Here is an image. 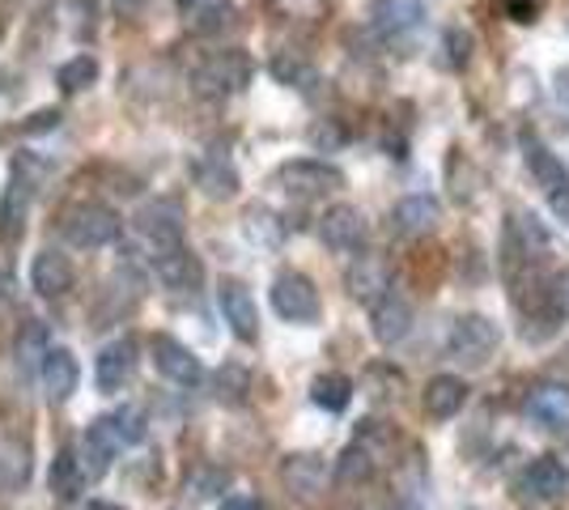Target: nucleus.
Returning a JSON list of instances; mask_svg holds the SVG:
<instances>
[{
	"label": "nucleus",
	"instance_id": "obj_1",
	"mask_svg": "<svg viewBox=\"0 0 569 510\" xmlns=\"http://www.w3.org/2000/svg\"><path fill=\"white\" fill-rule=\"evenodd\" d=\"M60 234H64L72 247H81V251H98V247L119 243L123 218H119L111 204H102V200H81V204H69V209H64Z\"/></svg>",
	"mask_w": 569,
	"mask_h": 510
},
{
	"label": "nucleus",
	"instance_id": "obj_2",
	"mask_svg": "<svg viewBox=\"0 0 569 510\" xmlns=\"http://www.w3.org/2000/svg\"><path fill=\"white\" fill-rule=\"evenodd\" d=\"M251 77H256V64H251V56L238 48H226V51H209L196 69H191V81H196V90L209 98H226V94H238V90H247L251 86Z\"/></svg>",
	"mask_w": 569,
	"mask_h": 510
},
{
	"label": "nucleus",
	"instance_id": "obj_3",
	"mask_svg": "<svg viewBox=\"0 0 569 510\" xmlns=\"http://www.w3.org/2000/svg\"><path fill=\"white\" fill-rule=\"evenodd\" d=\"M498 344L501 332L489 316H459L451 323V332H447V358L455 366H463V370H476V366H485L498 353Z\"/></svg>",
	"mask_w": 569,
	"mask_h": 510
},
{
	"label": "nucleus",
	"instance_id": "obj_4",
	"mask_svg": "<svg viewBox=\"0 0 569 510\" xmlns=\"http://www.w3.org/2000/svg\"><path fill=\"white\" fill-rule=\"evenodd\" d=\"M277 188L289 196H328V192H340L345 188V174L332 167V162H319V158H293V162H284L277 170Z\"/></svg>",
	"mask_w": 569,
	"mask_h": 510
},
{
	"label": "nucleus",
	"instance_id": "obj_5",
	"mask_svg": "<svg viewBox=\"0 0 569 510\" xmlns=\"http://www.w3.org/2000/svg\"><path fill=\"white\" fill-rule=\"evenodd\" d=\"M149 358H153V370L170 379V383H179V388H196V383H204V366L200 358L191 353L183 340L167 337V332H153L149 337Z\"/></svg>",
	"mask_w": 569,
	"mask_h": 510
},
{
	"label": "nucleus",
	"instance_id": "obj_6",
	"mask_svg": "<svg viewBox=\"0 0 569 510\" xmlns=\"http://www.w3.org/2000/svg\"><path fill=\"white\" fill-rule=\"evenodd\" d=\"M272 311L284 323H315L319 319V290L307 272H281L272 281Z\"/></svg>",
	"mask_w": 569,
	"mask_h": 510
},
{
	"label": "nucleus",
	"instance_id": "obj_7",
	"mask_svg": "<svg viewBox=\"0 0 569 510\" xmlns=\"http://www.w3.org/2000/svg\"><path fill=\"white\" fill-rule=\"evenodd\" d=\"M319 239L336 256H357V251H366V243H370V226H366V218L357 213L353 204H332L319 218Z\"/></svg>",
	"mask_w": 569,
	"mask_h": 510
},
{
	"label": "nucleus",
	"instance_id": "obj_8",
	"mask_svg": "<svg viewBox=\"0 0 569 510\" xmlns=\"http://www.w3.org/2000/svg\"><path fill=\"white\" fill-rule=\"evenodd\" d=\"M30 209H34V183L26 179L22 167H13L9 183H4V192H0V243L4 247L22 243Z\"/></svg>",
	"mask_w": 569,
	"mask_h": 510
},
{
	"label": "nucleus",
	"instance_id": "obj_9",
	"mask_svg": "<svg viewBox=\"0 0 569 510\" xmlns=\"http://www.w3.org/2000/svg\"><path fill=\"white\" fill-rule=\"evenodd\" d=\"M137 230H141V239H149L158 251L179 247L183 243V209H179V200L158 196V200L141 204V209H137Z\"/></svg>",
	"mask_w": 569,
	"mask_h": 510
},
{
	"label": "nucleus",
	"instance_id": "obj_10",
	"mask_svg": "<svg viewBox=\"0 0 569 510\" xmlns=\"http://www.w3.org/2000/svg\"><path fill=\"white\" fill-rule=\"evenodd\" d=\"M345 290H349V298H357V302H370V307H375L382 293L391 290V264H387V256L357 251L353 268L345 272Z\"/></svg>",
	"mask_w": 569,
	"mask_h": 510
},
{
	"label": "nucleus",
	"instance_id": "obj_11",
	"mask_svg": "<svg viewBox=\"0 0 569 510\" xmlns=\"http://www.w3.org/2000/svg\"><path fill=\"white\" fill-rule=\"evenodd\" d=\"M519 489L531 502H561L569 493V468L557 456H536V460L522 468Z\"/></svg>",
	"mask_w": 569,
	"mask_h": 510
},
{
	"label": "nucleus",
	"instance_id": "obj_12",
	"mask_svg": "<svg viewBox=\"0 0 569 510\" xmlns=\"http://www.w3.org/2000/svg\"><path fill=\"white\" fill-rule=\"evenodd\" d=\"M153 272H158V281H162L167 290H174V293H196L200 286H204V264H200V256H196V251H188L183 243L158 251V264H153Z\"/></svg>",
	"mask_w": 569,
	"mask_h": 510
},
{
	"label": "nucleus",
	"instance_id": "obj_13",
	"mask_svg": "<svg viewBox=\"0 0 569 510\" xmlns=\"http://www.w3.org/2000/svg\"><path fill=\"white\" fill-rule=\"evenodd\" d=\"M217 298H221V316H226V323H230V332H234L238 340H251L260 337V311H256V298H251V290L242 286V281H221V290H217Z\"/></svg>",
	"mask_w": 569,
	"mask_h": 510
},
{
	"label": "nucleus",
	"instance_id": "obj_14",
	"mask_svg": "<svg viewBox=\"0 0 569 510\" xmlns=\"http://www.w3.org/2000/svg\"><path fill=\"white\" fill-rule=\"evenodd\" d=\"M522 413L531 417L540 430L569 434V388L566 383H540V388L522 400Z\"/></svg>",
	"mask_w": 569,
	"mask_h": 510
},
{
	"label": "nucleus",
	"instance_id": "obj_15",
	"mask_svg": "<svg viewBox=\"0 0 569 510\" xmlns=\"http://www.w3.org/2000/svg\"><path fill=\"white\" fill-rule=\"evenodd\" d=\"M123 447L111 430V417H98L86 426V434H81V451H77V460L86 468V477H107L111 472V463H116V451Z\"/></svg>",
	"mask_w": 569,
	"mask_h": 510
},
{
	"label": "nucleus",
	"instance_id": "obj_16",
	"mask_svg": "<svg viewBox=\"0 0 569 510\" xmlns=\"http://www.w3.org/2000/svg\"><path fill=\"white\" fill-rule=\"evenodd\" d=\"M72 281H77V272H72V260L64 251H39L34 256V264H30V290L39 293V298H64L72 290Z\"/></svg>",
	"mask_w": 569,
	"mask_h": 510
},
{
	"label": "nucleus",
	"instance_id": "obj_17",
	"mask_svg": "<svg viewBox=\"0 0 569 510\" xmlns=\"http://www.w3.org/2000/svg\"><path fill=\"white\" fill-rule=\"evenodd\" d=\"M438 221H442V204L426 192L403 196L400 204H396V213H391V226L403 239H426V234L438 230Z\"/></svg>",
	"mask_w": 569,
	"mask_h": 510
},
{
	"label": "nucleus",
	"instance_id": "obj_18",
	"mask_svg": "<svg viewBox=\"0 0 569 510\" xmlns=\"http://www.w3.org/2000/svg\"><path fill=\"white\" fill-rule=\"evenodd\" d=\"M281 481H284V489H289L293 498H315L319 489L328 486V463H323V456H307V451L284 456V460H281Z\"/></svg>",
	"mask_w": 569,
	"mask_h": 510
},
{
	"label": "nucleus",
	"instance_id": "obj_19",
	"mask_svg": "<svg viewBox=\"0 0 569 510\" xmlns=\"http://www.w3.org/2000/svg\"><path fill=\"white\" fill-rule=\"evenodd\" d=\"M39 379H43L51 404H64L77 391V379H81V366L72 358V349H48V358L39 362Z\"/></svg>",
	"mask_w": 569,
	"mask_h": 510
},
{
	"label": "nucleus",
	"instance_id": "obj_20",
	"mask_svg": "<svg viewBox=\"0 0 569 510\" xmlns=\"http://www.w3.org/2000/svg\"><path fill=\"white\" fill-rule=\"evenodd\" d=\"M421 404H426V413L433 421H451L468 404V383L459 374H433L426 383V391H421Z\"/></svg>",
	"mask_w": 569,
	"mask_h": 510
},
{
	"label": "nucleus",
	"instance_id": "obj_21",
	"mask_svg": "<svg viewBox=\"0 0 569 510\" xmlns=\"http://www.w3.org/2000/svg\"><path fill=\"white\" fill-rule=\"evenodd\" d=\"M132 366H137V344H132V340H111V344H102V353H98V362H94L98 391H119L128 383Z\"/></svg>",
	"mask_w": 569,
	"mask_h": 510
},
{
	"label": "nucleus",
	"instance_id": "obj_22",
	"mask_svg": "<svg viewBox=\"0 0 569 510\" xmlns=\"http://www.w3.org/2000/svg\"><path fill=\"white\" fill-rule=\"evenodd\" d=\"M370 323H375V337L382 344H400L412 332V307L403 302L400 293H382L379 302L370 307Z\"/></svg>",
	"mask_w": 569,
	"mask_h": 510
},
{
	"label": "nucleus",
	"instance_id": "obj_23",
	"mask_svg": "<svg viewBox=\"0 0 569 510\" xmlns=\"http://www.w3.org/2000/svg\"><path fill=\"white\" fill-rule=\"evenodd\" d=\"M522 158H527V170H531V179L545 188V192H561L569 179H566V167L557 162V153H548L536 137H527L522 141Z\"/></svg>",
	"mask_w": 569,
	"mask_h": 510
},
{
	"label": "nucleus",
	"instance_id": "obj_24",
	"mask_svg": "<svg viewBox=\"0 0 569 510\" xmlns=\"http://www.w3.org/2000/svg\"><path fill=\"white\" fill-rule=\"evenodd\" d=\"M196 188L209 200H230L238 192V170L226 158H200L196 162Z\"/></svg>",
	"mask_w": 569,
	"mask_h": 510
},
{
	"label": "nucleus",
	"instance_id": "obj_25",
	"mask_svg": "<svg viewBox=\"0 0 569 510\" xmlns=\"http://www.w3.org/2000/svg\"><path fill=\"white\" fill-rule=\"evenodd\" d=\"M48 486L60 502H69V498L81 493V486H86V468H81V460H77V451H72V447H60V451H56L51 472H48Z\"/></svg>",
	"mask_w": 569,
	"mask_h": 510
},
{
	"label": "nucleus",
	"instance_id": "obj_26",
	"mask_svg": "<svg viewBox=\"0 0 569 510\" xmlns=\"http://www.w3.org/2000/svg\"><path fill=\"white\" fill-rule=\"evenodd\" d=\"M209 388H213V400H221V404H242V400L251 396V370L238 362L217 366V374L209 379Z\"/></svg>",
	"mask_w": 569,
	"mask_h": 510
},
{
	"label": "nucleus",
	"instance_id": "obj_27",
	"mask_svg": "<svg viewBox=\"0 0 569 510\" xmlns=\"http://www.w3.org/2000/svg\"><path fill=\"white\" fill-rule=\"evenodd\" d=\"M191 26H196V34H204V39H221V34H230L238 26V9L230 0H209V4L196 9Z\"/></svg>",
	"mask_w": 569,
	"mask_h": 510
},
{
	"label": "nucleus",
	"instance_id": "obj_28",
	"mask_svg": "<svg viewBox=\"0 0 569 510\" xmlns=\"http://www.w3.org/2000/svg\"><path fill=\"white\" fill-rule=\"evenodd\" d=\"M353 447H361L370 460L387 463V456H391V447H396V430L387 426V421H375V417H366L361 426H357V434H353Z\"/></svg>",
	"mask_w": 569,
	"mask_h": 510
},
{
	"label": "nucleus",
	"instance_id": "obj_29",
	"mask_svg": "<svg viewBox=\"0 0 569 510\" xmlns=\"http://www.w3.org/2000/svg\"><path fill=\"white\" fill-rule=\"evenodd\" d=\"M48 323L43 319H26L22 332H18V344H13V353H18V366L22 370H34V366L48 358Z\"/></svg>",
	"mask_w": 569,
	"mask_h": 510
},
{
	"label": "nucleus",
	"instance_id": "obj_30",
	"mask_svg": "<svg viewBox=\"0 0 569 510\" xmlns=\"http://www.w3.org/2000/svg\"><path fill=\"white\" fill-rule=\"evenodd\" d=\"M310 400H315L319 409H328V413H340V409L353 400V383H349L345 374H319V379L310 383Z\"/></svg>",
	"mask_w": 569,
	"mask_h": 510
},
{
	"label": "nucleus",
	"instance_id": "obj_31",
	"mask_svg": "<svg viewBox=\"0 0 569 510\" xmlns=\"http://www.w3.org/2000/svg\"><path fill=\"white\" fill-rule=\"evenodd\" d=\"M375 472H379V463L370 460L361 447H353V442H349V447L340 451V460H336V481H340V486H361V481H370Z\"/></svg>",
	"mask_w": 569,
	"mask_h": 510
},
{
	"label": "nucleus",
	"instance_id": "obj_32",
	"mask_svg": "<svg viewBox=\"0 0 569 510\" xmlns=\"http://www.w3.org/2000/svg\"><path fill=\"white\" fill-rule=\"evenodd\" d=\"M272 77H277L281 86L307 90V81L315 77V69H310V60L302 51H277V56H272Z\"/></svg>",
	"mask_w": 569,
	"mask_h": 510
},
{
	"label": "nucleus",
	"instance_id": "obj_33",
	"mask_svg": "<svg viewBox=\"0 0 569 510\" xmlns=\"http://www.w3.org/2000/svg\"><path fill=\"white\" fill-rule=\"evenodd\" d=\"M56 81H60V90H69V94H77V90H90V86L98 81V60H94V56H72L69 64H60Z\"/></svg>",
	"mask_w": 569,
	"mask_h": 510
},
{
	"label": "nucleus",
	"instance_id": "obj_34",
	"mask_svg": "<svg viewBox=\"0 0 569 510\" xmlns=\"http://www.w3.org/2000/svg\"><path fill=\"white\" fill-rule=\"evenodd\" d=\"M226 486H230V472L217 468V463H200V468H191L188 472L191 498H217V493H226Z\"/></svg>",
	"mask_w": 569,
	"mask_h": 510
},
{
	"label": "nucleus",
	"instance_id": "obj_35",
	"mask_svg": "<svg viewBox=\"0 0 569 510\" xmlns=\"http://www.w3.org/2000/svg\"><path fill=\"white\" fill-rule=\"evenodd\" d=\"M111 430H116V438L123 442V447H137V442H144V413L141 409H116L111 413Z\"/></svg>",
	"mask_w": 569,
	"mask_h": 510
},
{
	"label": "nucleus",
	"instance_id": "obj_36",
	"mask_svg": "<svg viewBox=\"0 0 569 510\" xmlns=\"http://www.w3.org/2000/svg\"><path fill=\"white\" fill-rule=\"evenodd\" d=\"M472 48H476V39L468 26H451V30H447V64H451V69H468Z\"/></svg>",
	"mask_w": 569,
	"mask_h": 510
},
{
	"label": "nucleus",
	"instance_id": "obj_37",
	"mask_svg": "<svg viewBox=\"0 0 569 510\" xmlns=\"http://www.w3.org/2000/svg\"><path fill=\"white\" fill-rule=\"evenodd\" d=\"M421 18V4L417 0H387L382 4V30H403V26H412Z\"/></svg>",
	"mask_w": 569,
	"mask_h": 510
},
{
	"label": "nucleus",
	"instance_id": "obj_38",
	"mask_svg": "<svg viewBox=\"0 0 569 510\" xmlns=\"http://www.w3.org/2000/svg\"><path fill=\"white\" fill-rule=\"evenodd\" d=\"M272 4L281 9L289 22H319L323 9H328V0H272Z\"/></svg>",
	"mask_w": 569,
	"mask_h": 510
},
{
	"label": "nucleus",
	"instance_id": "obj_39",
	"mask_svg": "<svg viewBox=\"0 0 569 510\" xmlns=\"http://www.w3.org/2000/svg\"><path fill=\"white\" fill-rule=\"evenodd\" d=\"M51 128H60V111H56V107L34 111V116H26V123H22L26 137H43V132H51Z\"/></svg>",
	"mask_w": 569,
	"mask_h": 510
},
{
	"label": "nucleus",
	"instance_id": "obj_40",
	"mask_svg": "<svg viewBox=\"0 0 569 510\" xmlns=\"http://www.w3.org/2000/svg\"><path fill=\"white\" fill-rule=\"evenodd\" d=\"M102 4H107L116 18H137L144 9V0H102Z\"/></svg>",
	"mask_w": 569,
	"mask_h": 510
},
{
	"label": "nucleus",
	"instance_id": "obj_41",
	"mask_svg": "<svg viewBox=\"0 0 569 510\" xmlns=\"http://www.w3.org/2000/svg\"><path fill=\"white\" fill-rule=\"evenodd\" d=\"M217 510H263V507H260V498H256V493H234V498H226Z\"/></svg>",
	"mask_w": 569,
	"mask_h": 510
},
{
	"label": "nucleus",
	"instance_id": "obj_42",
	"mask_svg": "<svg viewBox=\"0 0 569 510\" xmlns=\"http://www.w3.org/2000/svg\"><path fill=\"white\" fill-rule=\"evenodd\" d=\"M552 209H557V218L569 226V183L561 188V192H552Z\"/></svg>",
	"mask_w": 569,
	"mask_h": 510
},
{
	"label": "nucleus",
	"instance_id": "obj_43",
	"mask_svg": "<svg viewBox=\"0 0 569 510\" xmlns=\"http://www.w3.org/2000/svg\"><path fill=\"white\" fill-rule=\"evenodd\" d=\"M510 13H515V22H531V13H536V9H531V4H515Z\"/></svg>",
	"mask_w": 569,
	"mask_h": 510
},
{
	"label": "nucleus",
	"instance_id": "obj_44",
	"mask_svg": "<svg viewBox=\"0 0 569 510\" xmlns=\"http://www.w3.org/2000/svg\"><path fill=\"white\" fill-rule=\"evenodd\" d=\"M557 90H561V98H569V64L557 73Z\"/></svg>",
	"mask_w": 569,
	"mask_h": 510
},
{
	"label": "nucleus",
	"instance_id": "obj_45",
	"mask_svg": "<svg viewBox=\"0 0 569 510\" xmlns=\"http://www.w3.org/2000/svg\"><path fill=\"white\" fill-rule=\"evenodd\" d=\"M179 4H183L188 13H196V9H200V4H209V0H179Z\"/></svg>",
	"mask_w": 569,
	"mask_h": 510
},
{
	"label": "nucleus",
	"instance_id": "obj_46",
	"mask_svg": "<svg viewBox=\"0 0 569 510\" xmlns=\"http://www.w3.org/2000/svg\"><path fill=\"white\" fill-rule=\"evenodd\" d=\"M86 510H123V507H116V502H90Z\"/></svg>",
	"mask_w": 569,
	"mask_h": 510
},
{
	"label": "nucleus",
	"instance_id": "obj_47",
	"mask_svg": "<svg viewBox=\"0 0 569 510\" xmlns=\"http://www.w3.org/2000/svg\"><path fill=\"white\" fill-rule=\"evenodd\" d=\"M0 39H4V18H0Z\"/></svg>",
	"mask_w": 569,
	"mask_h": 510
},
{
	"label": "nucleus",
	"instance_id": "obj_48",
	"mask_svg": "<svg viewBox=\"0 0 569 510\" xmlns=\"http://www.w3.org/2000/svg\"><path fill=\"white\" fill-rule=\"evenodd\" d=\"M463 510H476V507H463Z\"/></svg>",
	"mask_w": 569,
	"mask_h": 510
}]
</instances>
